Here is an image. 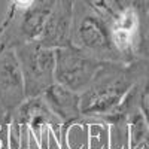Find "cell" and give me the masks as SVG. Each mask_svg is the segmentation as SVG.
I'll return each instance as SVG.
<instances>
[{"label":"cell","instance_id":"6da1fadb","mask_svg":"<svg viewBox=\"0 0 149 149\" xmlns=\"http://www.w3.org/2000/svg\"><path fill=\"white\" fill-rule=\"evenodd\" d=\"M148 61H104L88 88L81 93L84 118H104L119 107L127 94L148 74Z\"/></svg>","mask_w":149,"mask_h":149},{"label":"cell","instance_id":"7a4b0ae2","mask_svg":"<svg viewBox=\"0 0 149 149\" xmlns=\"http://www.w3.org/2000/svg\"><path fill=\"white\" fill-rule=\"evenodd\" d=\"M72 45L100 61L125 63L113 46L107 19L94 8L91 0H73Z\"/></svg>","mask_w":149,"mask_h":149},{"label":"cell","instance_id":"3957f363","mask_svg":"<svg viewBox=\"0 0 149 149\" xmlns=\"http://www.w3.org/2000/svg\"><path fill=\"white\" fill-rule=\"evenodd\" d=\"M24 78L26 97L42 95L55 82V49L39 42H24L14 46Z\"/></svg>","mask_w":149,"mask_h":149},{"label":"cell","instance_id":"277c9868","mask_svg":"<svg viewBox=\"0 0 149 149\" xmlns=\"http://www.w3.org/2000/svg\"><path fill=\"white\" fill-rule=\"evenodd\" d=\"M103 63L74 45L58 48L55 49V82L81 94Z\"/></svg>","mask_w":149,"mask_h":149},{"label":"cell","instance_id":"5b68a950","mask_svg":"<svg viewBox=\"0 0 149 149\" xmlns=\"http://www.w3.org/2000/svg\"><path fill=\"white\" fill-rule=\"evenodd\" d=\"M26 98L24 78L15 49H0V104L12 113Z\"/></svg>","mask_w":149,"mask_h":149},{"label":"cell","instance_id":"8992f818","mask_svg":"<svg viewBox=\"0 0 149 149\" xmlns=\"http://www.w3.org/2000/svg\"><path fill=\"white\" fill-rule=\"evenodd\" d=\"M72 26L73 0H55L36 42L52 49L69 46L72 45Z\"/></svg>","mask_w":149,"mask_h":149},{"label":"cell","instance_id":"52a82bcc","mask_svg":"<svg viewBox=\"0 0 149 149\" xmlns=\"http://www.w3.org/2000/svg\"><path fill=\"white\" fill-rule=\"evenodd\" d=\"M43 100L49 110L64 124L66 127L73 125L74 122L81 121L82 110H81V94L72 91L66 86L54 82L48 90L42 94Z\"/></svg>","mask_w":149,"mask_h":149},{"label":"cell","instance_id":"ba28073f","mask_svg":"<svg viewBox=\"0 0 149 149\" xmlns=\"http://www.w3.org/2000/svg\"><path fill=\"white\" fill-rule=\"evenodd\" d=\"M139 107L142 113L145 115L149 124V73L146 74V79L140 82V93H139Z\"/></svg>","mask_w":149,"mask_h":149},{"label":"cell","instance_id":"9c48e42d","mask_svg":"<svg viewBox=\"0 0 149 149\" xmlns=\"http://www.w3.org/2000/svg\"><path fill=\"white\" fill-rule=\"evenodd\" d=\"M34 2H36V0H12V6H10L12 10H10V15L9 17H14L15 14H18V12L30 8Z\"/></svg>","mask_w":149,"mask_h":149}]
</instances>
